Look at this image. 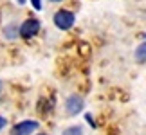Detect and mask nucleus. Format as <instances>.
Masks as SVG:
<instances>
[{"label": "nucleus", "instance_id": "obj_5", "mask_svg": "<svg viewBox=\"0 0 146 135\" xmlns=\"http://www.w3.org/2000/svg\"><path fill=\"white\" fill-rule=\"evenodd\" d=\"M135 60L141 61V63H146V42L141 43V45L135 49Z\"/></svg>", "mask_w": 146, "mask_h": 135}, {"label": "nucleus", "instance_id": "obj_8", "mask_svg": "<svg viewBox=\"0 0 146 135\" xmlns=\"http://www.w3.org/2000/svg\"><path fill=\"white\" fill-rule=\"evenodd\" d=\"M5 124H7V121H5V119H4L2 115H0V130H2V128H4Z\"/></svg>", "mask_w": 146, "mask_h": 135}, {"label": "nucleus", "instance_id": "obj_7", "mask_svg": "<svg viewBox=\"0 0 146 135\" xmlns=\"http://www.w3.org/2000/svg\"><path fill=\"white\" fill-rule=\"evenodd\" d=\"M31 4L35 5V9H38V11L42 9V2H40V0H31Z\"/></svg>", "mask_w": 146, "mask_h": 135}, {"label": "nucleus", "instance_id": "obj_3", "mask_svg": "<svg viewBox=\"0 0 146 135\" xmlns=\"http://www.w3.org/2000/svg\"><path fill=\"white\" fill-rule=\"evenodd\" d=\"M36 128H38L36 121H22V122H18V124L13 126L11 135H31Z\"/></svg>", "mask_w": 146, "mask_h": 135}, {"label": "nucleus", "instance_id": "obj_2", "mask_svg": "<svg viewBox=\"0 0 146 135\" xmlns=\"http://www.w3.org/2000/svg\"><path fill=\"white\" fill-rule=\"evenodd\" d=\"M38 31H40V22H38V20H33V18L31 20H25L24 24L18 27V34L22 38H33Z\"/></svg>", "mask_w": 146, "mask_h": 135}, {"label": "nucleus", "instance_id": "obj_4", "mask_svg": "<svg viewBox=\"0 0 146 135\" xmlns=\"http://www.w3.org/2000/svg\"><path fill=\"white\" fill-rule=\"evenodd\" d=\"M65 108H67V114L69 115L80 114L83 110V99L80 95H69V99H67V103H65Z\"/></svg>", "mask_w": 146, "mask_h": 135}, {"label": "nucleus", "instance_id": "obj_10", "mask_svg": "<svg viewBox=\"0 0 146 135\" xmlns=\"http://www.w3.org/2000/svg\"><path fill=\"white\" fill-rule=\"evenodd\" d=\"M50 2H60V0H50Z\"/></svg>", "mask_w": 146, "mask_h": 135}, {"label": "nucleus", "instance_id": "obj_12", "mask_svg": "<svg viewBox=\"0 0 146 135\" xmlns=\"http://www.w3.org/2000/svg\"><path fill=\"white\" fill-rule=\"evenodd\" d=\"M40 135H45V133H40Z\"/></svg>", "mask_w": 146, "mask_h": 135}, {"label": "nucleus", "instance_id": "obj_11", "mask_svg": "<svg viewBox=\"0 0 146 135\" xmlns=\"http://www.w3.org/2000/svg\"><path fill=\"white\" fill-rule=\"evenodd\" d=\"M18 2H20V4H24V0H18Z\"/></svg>", "mask_w": 146, "mask_h": 135}, {"label": "nucleus", "instance_id": "obj_6", "mask_svg": "<svg viewBox=\"0 0 146 135\" xmlns=\"http://www.w3.org/2000/svg\"><path fill=\"white\" fill-rule=\"evenodd\" d=\"M61 135H83V130L80 126H69L61 132Z\"/></svg>", "mask_w": 146, "mask_h": 135}, {"label": "nucleus", "instance_id": "obj_9", "mask_svg": "<svg viewBox=\"0 0 146 135\" xmlns=\"http://www.w3.org/2000/svg\"><path fill=\"white\" fill-rule=\"evenodd\" d=\"M0 92H2V81H0Z\"/></svg>", "mask_w": 146, "mask_h": 135}, {"label": "nucleus", "instance_id": "obj_1", "mask_svg": "<svg viewBox=\"0 0 146 135\" xmlns=\"http://www.w3.org/2000/svg\"><path fill=\"white\" fill-rule=\"evenodd\" d=\"M54 24H56V27L58 29H63V31H67V29H70L72 25H74V15L70 13V11H58V13L54 15Z\"/></svg>", "mask_w": 146, "mask_h": 135}]
</instances>
